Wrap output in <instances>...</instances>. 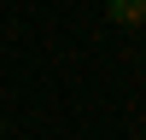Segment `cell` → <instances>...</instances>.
<instances>
[{"instance_id":"cell-1","label":"cell","mask_w":146,"mask_h":140,"mask_svg":"<svg viewBox=\"0 0 146 140\" xmlns=\"http://www.w3.org/2000/svg\"><path fill=\"white\" fill-rule=\"evenodd\" d=\"M105 12H111V23H140L146 18V0H111Z\"/></svg>"}]
</instances>
